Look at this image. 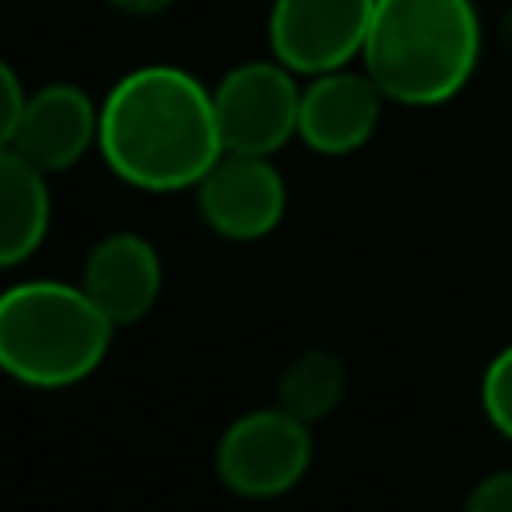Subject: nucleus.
Instances as JSON below:
<instances>
[{
    "label": "nucleus",
    "instance_id": "f257e3e1",
    "mask_svg": "<svg viewBox=\"0 0 512 512\" xmlns=\"http://www.w3.org/2000/svg\"><path fill=\"white\" fill-rule=\"evenodd\" d=\"M96 148L112 176L140 192L196 188L220 160L212 88L176 64H140L100 100Z\"/></svg>",
    "mask_w": 512,
    "mask_h": 512
},
{
    "label": "nucleus",
    "instance_id": "f03ea898",
    "mask_svg": "<svg viewBox=\"0 0 512 512\" xmlns=\"http://www.w3.org/2000/svg\"><path fill=\"white\" fill-rule=\"evenodd\" d=\"M484 52L476 0H376L360 68L388 104L436 108L456 100Z\"/></svg>",
    "mask_w": 512,
    "mask_h": 512
},
{
    "label": "nucleus",
    "instance_id": "7ed1b4c3",
    "mask_svg": "<svg viewBox=\"0 0 512 512\" xmlns=\"http://www.w3.org/2000/svg\"><path fill=\"white\" fill-rule=\"evenodd\" d=\"M112 328L80 284H12L0 292V372L28 388L80 384L104 360Z\"/></svg>",
    "mask_w": 512,
    "mask_h": 512
},
{
    "label": "nucleus",
    "instance_id": "20e7f679",
    "mask_svg": "<svg viewBox=\"0 0 512 512\" xmlns=\"http://www.w3.org/2000/svg\"><path fill=\"white\" fill-rule=\"evenodd\" d=\"M312 464V424L292 412L260 408L236 416L216 444V476L228 492L272 500L292 492Z\"/></svg>",
    "mask_w": 512,
    "mask_h": 512
},
{
    "label": "nucleus",
    "instance_id": "39448f33",
    "mask_svg": "<svg viewBox=\"0 0 512 512\" xmlns=\"http://www.w3.org/2000/svg\"><path fill=\"white\" fill-rule=\"evenodd\" d=\"M300 76L276 56L244 60L220 76L212 88L216 128L224 152L272 156L296 136L300 120Z\"/></svg>",
    "mask_w": 512,
    "mask_h": 512
},
{
    "label": "nucleus",
    "instance_id": "423d86ee",
    "mask_svg": "<svg viewBox=\"0 0 512 512\" xmlns=\"http://www.w3.org/2000/svg\"><path fill=\"white\" fill-rule=\"evenodd\" d=\"M376 0H272L268 48L296 76H320L360 60Z\"/></svg>",
    "mask_w": 512,
    "mask_h": 512
},
{
    "label": "nucleus",
    "instance_id": "0eeeda50",
    "mask_svg": "<svg viewBox=\"0 0 512 512\" xmlns=\"http://www.w3.org/2000/svg\"><path fill=\"white\" fill-rule=\"evenodd\" d=\"M196 208L216 236L260 240L284 220L288 188L272 156L220 152V160L196 184Z\"/></svg>",
    "mask_w": 512,
    "mask_h": 512
},
{
    "label": "nucleus",
    "instance_id": "6e6552de",
    "mask_svg": "<svg viewBox=\"0 0 512 512\" xmlns=\"http://www.w3.org/2000/svg\"><path fill=\"white\" fill-rule=\"evenodd\" d=\"M388 96L364 68H332L308 76L300 88V120L296 140L320 156H352L360 152L384 116Z\"/></svg>",
    "mask_w": 512,
    "mask_h": 512
},
{
    "label": "nucleus",
    "instance_id": "1a4fd4ad",
    "mask_svg": "<svg viewBox=\"0 0 512 512\" xmlns=\"http://www.w3.org/2000/svg\"><path fill=\"white\" fill-rule=\"evenodd\" d=\"M96 136H100V104L80 84L52 80L28 92L12 148L28 156L40 172H64L80 164L88 148H96Z\"/></svg>",
    "mask_w": 512,
    "mask_h": 512
},
{
    "label": "nucleus",
    "instance_id": "9d476101",
    "mask_svg": "<svg viewBox=\"0 0 512 512\" xmlns=\"http://www.w3.org/2000/svg\"><path fill=\"white\" fill-rule=\"evenodd\" d=\"M160 284H164V268L156 248L136 236V232H112L104 236L80 272V288L96 300V308L120 328V324H136L152 312V304L160 300Z\"/></svg>",
    "mask_w": 512,
    "mask_h": 512
},
{
    "label": "nucleus",
    "instance_id": "9b49d317",
    "mask_svg": "<svg viewBox=\"0 0 512 512\" xmlns=\"http://www.w3.org/2000/svg\"><path fill=\"white\" fill-rule=\"evenodd\" d=\"M52 196L48 172H40L12 144L0 148V268L28 260L48 232Z\"/></svg>",
    "mask_w": 512,
    "mask_h": 512
},
{
    "label": "nucleus",
    "instance_id": "f8f14e48",
    "mask_svg": "<svg viewBox=\"0 0 512 512\" xmlns=\"http://www.w3.org/2000/svg\"><path fill=\"white\" fill-rule=\"evenodd\" d=\"M344 384H348V368L336 352L324 348H308L300 352L276 384V404L284 412H292L304 424H316L324 416L336 412V404L344 400Z\"/></svg>",
    "mask_w": 512,
    "mask_h": 512
},
{
    "label": "nucleus",
    "instance_id": "ddd939ff",
    "mask_svg": "<svg viewBox=\"0 0 512 512\" xmlns=\"http://www.w3.org/2000/svg\"><path fill=\"white\" fill-rule=\"evenodd\" d=\"M480 412L512 444V344H504L480 376Z\"/></svg>",
    "mask_w": 512,
    "mask_h": 512
},
{
    "label": "nucleus",
    "instance_id": "4468645a",
    "mask_svg": "<svg viewBox=\"0 0 512 512\" xmlns=\"http://www.w3.org/2000/svg\"><path fill=\"white\" fill-rule=\"evenodd\" d=\"M464 512H512V464L484 472V476L468 488Z\"/></svg>",
    "mask_w": 512,
    "mask_h": 512
},
{
    "label": "nucleus",
    "instance_id": "2eb2a0df",
    "mask_svg": "<svg viewBox=\"0 0 512 512\" xmlns=\"http://www.w3.org/2000/svg\"><path fill=\"white\" fill-rule=\"evenodd\" d=\"M24 100H28V92H24L20 76H16V68L0 56V148L12 144L16 124H20V112H24Z\"/></svg>",
    "mask_w": 512,
    "mask_h": 512
},
{
    "label": "nucleus",
    "instance_id": "dca6fc26",
    "mask_svg": "<svg viewBox=\"0 0 512 512\" xmlns=\"http://www.w3.org/2000/svg\"><path fill=\"white\" fill-rule=\"evenodd\" d=\"M108 4L124 16H164L176 0H108Z\"/></svg>",
    "mask_w": 512,
    "mask_h": 512
}]
</instances>
